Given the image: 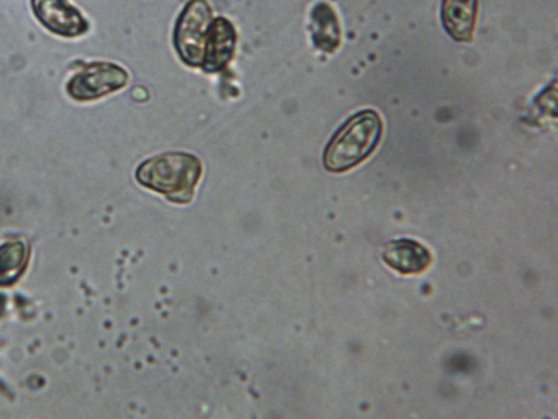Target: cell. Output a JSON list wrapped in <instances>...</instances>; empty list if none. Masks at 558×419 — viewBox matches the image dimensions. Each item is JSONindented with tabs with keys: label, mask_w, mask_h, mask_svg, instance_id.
<instances>
[{
	"label": "cell",
	"mask_w": 558,
	"mask_h": 419,
	"mask_svg": "<svg viewBox=\"0 0 558 419\" xmlns=\"http://www.w3.org/2000/svg\"><path fill=\"white\" fill-rule=\"evenodd\" d=\"M27 248L22 241L7 242L0 247V286L12 285L27 265Z\"/></svg>",
	"instance_id": "obj_10"
},
{
	"label": "cell",
	"mask_w": 558,
	"mask_h": 419,
	"mask_svg": "<svg viewBox=\"0 0 558 419\" xmlns=\"http://www.w3.org/2000/svg\"><path fill=\"white\" fill-rule=\"evenodd\" d=\"M477 7L478 0H442L441 21L450 37L460 43L473 39Z\"/></svg>",
	"instance_id": "obj_8"
},
{
	"label": "cell",
	"mask_w": 558,
	"mask_h": 419,
	"mask_svg": "<svg viewBox=\"0 0 558 419\" xmlns=\"http://www.w3.org/2000/svg\"><path fill=\"white\" fill-rule=\"evenodd\" d=\"M201 160L185 152H168L144 160L135 171L137 182L177 204L190 203L201 179Z\"/></svg>",
	"instance_id": "obj_1"
},
{
	"label": "cell",
	"mask_w": 558,
	"mask_h": 419,
	"mask_svg": "<svg viewBox=\"0 0 558 419\" xmlns=\"http://www.w3.org/2000/svg\"><path fill=\"white\" fill-rule=\"evenodd\" d=\"M236 32L230 20L216 16L209 26L202 69L206 72L222 70L232 59Z\"/></svg>",
	"instance_id": "obj_6"
},
{
	"label": "cell",
	"mask_w": 558,
	"mask_h": 419,
	"mask_svg": "<svg viewBox=\"0 0 558 419\" xmlns=\"http://www.w3.org/2000/svg\"><path fill=\"white\" fill-rule=\"evenodd\" d=\"M213 19V9L207 0H189L180 12L173 31V44L185 64L202 67Z\"/></svg>",
	"instance_id": "obj_3"
},
{
	"label": "cell",
	"mask_w": 558,
	"mask_h": 419,
	"mask_svg": "<svg viewBox=\"0 0 558 419\" xmlns=\"http://www.w3.org/2000/svg\"><path fill=\"white\" fill-rule=\"evenodd\" d=\"M383 260L401 274L424 272L432 262L427 248L412 239H398L386 244Z\"/></svg>",
	"instance_id": "obj_7"
},
{
	"label": "cell",
	"mask_w": 558,
	"mask_h": 419,
	"mask_svg": "<svg viewBox=\"0 0 558 419\" xmlns=\"http://www.w3.org/2000/svg\"><path fill=\"white\" fill-rule=\"evenodd\" d=\"M32 11L39 23L52 34L72 38L89 29V23L69 0H31Z\"/></svg>",
	"instance_id": "obj_5"
},
{
	"label": "cell",
	"mask_w": 558,
	"mask_h": 419,
	"mask_svg": "<svg viewBox=\"0 0 558 419\" xmlns=\"http://www.w3.org/2000/svg\"><path fill=\"white\" fill-rule=\"evenodd\" d=\"M381 134L383 121L375 110L356 112L327 144L323 157L326 169L343 172L355 167L376 148Z\"/></svg>",
	"instance_id": "obj_2"
},
{
	"label": "cell",
	"mask_w": 558,
	"mask_h": 419,
	"mask_svg": "<svg viewBox=\"0 0 558 419\" xmlns=\"http://www.w3.org/2000/svg\"><path fill=\"white\" fill-rule=\"evenodd\" d=\"M312 39L316 48L333 52L340 45L341 29L333 8L327 2H318L311 11Z\"/></svg>",
	"instance_id": "obj_9"
},
{
	"label": "cell",
	"mask_w": 558,
	"mask_h": 419,
	"mask_svg": "<svg viewBox=\"0 0 558 419\" xmlns=\"http://www.w3.org/2000/svg\"><path fill=\"white\" fill-rule=\"evenodd\" d=\"M129 74L122 67L108 61H93L72 76L66 83V93L78 101H89L121 89Z\"/></svg>",
	"instance_id": "obj_4"
}]
</instances>
